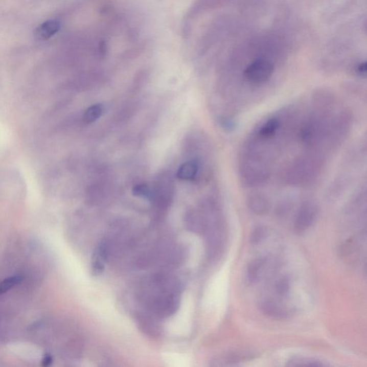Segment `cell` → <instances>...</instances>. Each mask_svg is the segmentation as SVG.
Here are the masks:
<instances>
[{
    "label": "cell",
    "instance_id": "cell-3",
    "mask_svg": "<svg viewBox=\"0 0 367 367\" xmlns=\"http://www.w3.org/2000/svg\"><path fill=\"white\" fill-rule=\"evenodd\" d=\"M108 259V247L105 242H100L92 256L91 269L94 276H99L104 271Z\"/></svg>",
    "mask_w": 367,
    "mask_h": 367
},
{
    "label": "cell",
    "instance_id": "cell-14",
    "mask_svg": "<svg viewBox=\"0 0 367 367\" xmlns=\"http://www.w3.org/2000/svg\"><path fill=\"white\" fill-rule=\"evenodd\" d=\"M290 289V281L287 277H283L279 280L276 286V290L281 296H286Z\"/></svg>",
    "mask_w": 367,
    "mask_h": 367
},
{
    "label": "cell",
    "instance_id": "cell-10",
    "mask_svg": "<svg viewBox=\"0 0 367 367\" xmlns=\"http://www.w3.org/2000/svg\"><path fill=\"white\" fill-rule=\"evenodd\" d=\"M103 112V106L101 104H96L85 110L83 119L87 124H91L101 117Z\"/></svg>",
    "mask_w": 367,
    "mask_h": 367
},
{
    "label": "cell",
    "instance_id": "cell-4",
    "mask_svg": "<svg viewBox=\"0 0 367 367\" xmlns=\"http://www.w3.org/2000/svg\"><path fill=\"white\" fill-rule=\"evenodd\" d=\"M60 29V22L55 19L45 21L37 27L35 30V36L41 40H47L54 36Z\"/></svg>",
    "mask_w": 367,
    "mask_h": 367
},
{
    "label": "cell",
    "instance_id": "cell-6",
    "mask_svg": "<svg viewBox=\"0 0 367 367\" xmlns=\"http://www.w3.org/2000/svg\"><path fill=\"white\" fill-rule=\"evenodd\" d=\"M249 209L258 215H265L269 210L268 199L261 194H254L248 197L247 201Z\"/></svg>",
    "mask_w": 367,
    "mask_h": 367
},
{
    "label": "cell",
    "instance_id": "cell-9",
    "mask_svg": "<svg viewBox=\"0 0 367 367\" xmlns=\"http://www.w3.org/2000/svg\"><path fill=\"white\" fill-rule=\"evenodd\" d=\"M279 127V122L277 119H269L261 126L258 133L262 138L269 139L274 136Z\"/></svg>",
    "mask_w": 367,
    "mask_h": 367
},
{
    "label": "cell",
    "instance_id": "cell-16",
    "mask_svg": "<svg viewBox=\"0 0 367 367\" xmlns=\"http://www.w3.org/2000/svg\"><path fill=\"white\" fill-rule=\"evenodd\" d=\"M53 356H52L51 354H45V355L44 356L43 359L42 360L41 365L44 367L51 366L52 363H53Z\"/></svg>",
    "mask_w": 367,
    "mask_h": 367
},
{
    "label": "cell",
    "instance_id": "cell-13",
    "mask_svg": "<svg viewBox=\"0 0 367 367\" xmlns=\"http://www.w3.org/2000/svg\"><path fill=\"white\" fill-rule=\"evenodd\" d=\"M267 235V229L264 226H257L251 233L250 237V243L256 245L261 243Z\"/></svg>",
    "mask_w": 367,
    "mask_h": 367
},
{
    "label": "cell",
    "instance_id": "cell-15",
    "mask_svg": "<svg viewBox=\"0 0 367 367\" xmlns=\"http://www.w3.org/2000/svg\"><path fill=\"white\" fill-rule=\"evenodd\" d=\"M133 195L136 196H144V197H149L150 195L149 188L144 185H139L134 187L133 190Z\"/></svg>",
    "mask_w": 367,
    "mask_h": 367
},
{
    "label": "cell",
    "instance_id": "cell-7",
    "mask_svg": "<svg viewBox=\"0 0 367 367\" xmlns=\"http://www.w3.org/2000/svg\"><path fill=\"white\" fill-rule=\"evenodd\" d=\"M198 167L194 162H188L183 164L177 172L178 178L182 180H192L197 175Z\"/></svg>",
    "mask_w": 367,
    "mask_h": 367
},
{
    "label": "cell",
    "instance_id": "cell-12",
    "mask_svg": "<svg viewBox=\"0 0 367 367\" xmlns=\"http://www.w3.org/2000/svg\"><path fill=\"white\" fill-rule=\"evenodd\" d=\"M288 366H322L324 364L319 361L308 358L295 357L289 361Z\"/></svg>",
    "mask_w": 367,
    "mask_h": 367
},
{
    "label": "cell",
    "instance_id": "cell-1",
    "mask_svg": "<svg viewBox=\"0 0 367 367\" xmlns=\"http://www.w3.org/2000/svg\"><path fill=\"white\" fill-rule=\"evenodd\" d=\"M274 72L271 62L260 58L255 60L245 68L244 78L251 84H263L270 79Z\"/></svg>",
    "mask_w": 367,
    "mask_h": 367
},
{
    "label": "cell",
    "instance_id": "cell-11",
    "mask_svg": "<svg viewBox=\"0 0 367 367\" xmlns=\"http://www.w3.org/2000/svg\"><path fill=\"white\" fill-rule=\"evenodd\" d=\"M22 281L23 278L21 276H15L4 280L3 282L0 283V295H3L14 287L18 286Z\"/></svg>",
    "mask_w": 367,
    "mask_h": 367
},
{
    "label": "cell",
    "instance_id": "cell-5",
    "mask_svg": "<svg viewBox=\"0 0 367 367\" xmlns=\"http://www.w3.org/2000/svg\"><path fill=\"white\" fill-rule=\"evenodd\" d=\"M260 309L265 316L275 319H283L287 317L286 310L271 300L262 301L260 304Z\"/></svg>",
    "mask_w": 367,
    "mask_h": 367
},
{
    "label": "cell",
    "instance_id": "cell-8",
    "mask_svg": "<svg viewBox=\"0 0 367 367\" xmlns=\"http://www.w3.org/2000/svg\"><path fill=\"white\" fill-rule=\"evenodd\" d=\"M264 264L265 259L261 258H256L249 263L247 267V277L251 283H256L258 281L260 272Z\"/></svg>",
    "mask_w": 367,
    "mask_h": 367
},
{
    "label": "cell",
    "instance_id": "cell-2",
    "mask_svg": "<svg viewBox=\"0 0 367 367\" xmlns=\"http://www.w3.org/2000/svg\"><path fill=\"white\" fill-rule=\"evenodd\" d=\"M318 208L315 203L309 201L304 202L301 205L295 217V224H294L295 231L299 234L307 231L314 223L318 215Z\"/></svg>",
    "mask_w": 367,
    "mask_h": 367
},
{
    "label": "cell",
    "instance_id": "cell-17",
    "mask_svg": "<svg viewBox=\"0 0 367 367\" xmlns=\"http://www.w3.org/2000/svg\"><path fill=\"white\" fill-rule=\"evenodd\" d=\"M356 71H357L358 74L361 75V76H365V75L366 74L367 71L366 62L360 63L357 67H356Z\"/></svg>",
    "mask_w": 367,
    "mask_h": 367
}]
</instances>
